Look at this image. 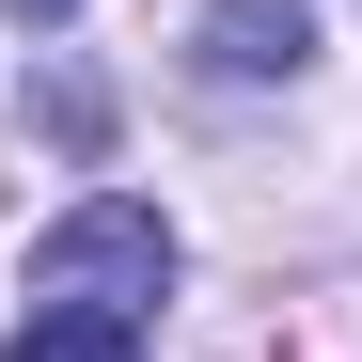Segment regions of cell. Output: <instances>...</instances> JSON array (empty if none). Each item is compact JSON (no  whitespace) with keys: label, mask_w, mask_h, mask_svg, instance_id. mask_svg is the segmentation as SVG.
Instances as JSON below:
<instances>
[{"label":"cell","mask_w":362,"mask_h":362,"mask_svg":"<svg viewBox=\"0 0 362 362\" xmlns=\"http://www.w3.org/2000/svg\"><path fill=\"white\" fill-rule=\"evenodd\" d=\"M299 64H315V16H299V0H205V79L221 95L299 79Z\"/></svg>","instance_id":"cell-2"},{"label":"cell","mask_w":362,"mask_h":362,"mask_svg":"<svg viewBox=\"0 0 362 362\" xmlns=\"http://www.w3.org/2000/svg\"><path fill=\"white\" fill-rule=\"evenodd\" d=\"M0 362H142V315H16Z\"/></svg>","instance_id":"cell-3"},{"label":"cell","mask_w":362,"mask_h":362,"mask_svg":"<svg viewBox=\"0 0 362 362\" xmlns=\"http://www.w3.org/2000/svg\"><path fill=\"white\" fill-rule=\"evenodd\" d=\"M158 284H173V221L127 205V189H95L79 221L32 236V315H142Z\"/></svg>","instance_id":"cell-1"},{"label":"cell","mask_w":362,"mask_h":362,"mask_svg":"<svg viewBox=\"0 0 362 362\" xmlns=\"http://www.w3.org/2000/svg\"><path fill=\"white\" fill-rule=\"evenodd\" d=\"M16 16H79V0H16Z\"/></svg>","instance_id":"cell-4"}]
</instances>
